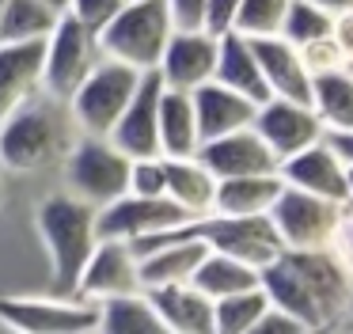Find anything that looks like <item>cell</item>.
<instances>
[{
	"instance_id": "25",
	"label": "cell",
	"mask_w": 353,
	"mask_h": 334,
	"mask_svg": "<svg viewBox=\"0 0 353 334\" xmlns=\"http://www.w3.org/2000/svg\"><path fill=\"white\" fill-rule=\"evenodd\" d=\"M281 175H247V179L216 182L213 217H270L277 194H281Z\"/></svg>"
},
{
	"instance_id": "40",
	"label": "cell",
	"mask_w": 353,
	"mask_h": 334,
	"mask_svg": "<svg viewBox=\"0 0 353 334\" xmlns=\"http://www.w3.org/2000/svg\"><path fill=\"white\" fill-rule=\"evenodd\" d=\"M247 334H307V331H304L300 323H292L289 315H281V311L270 308L266 315H262V319H259V323H254Z\"/></svg>"
},
{
	"instance_id": "44",
	"label": "cell",
	"mask_w": 353,
	"mask_h": 334,
	"mask_svg": "<svg viewBox=\"0 0 353 334\" xmlns=\"http://www.w3.org/2000/svg\"><path fill=\"white\" fill-rule=\"evenodd\" d=\"M42 4H46V8H54L57 15H65V8H69V0H42Z\"/></svg>"
},
{
	"instance_id": "31",
	"label": "cell",
	"mask_w": 353,
	"mask_h": 334,
	"mask_svg": "<svg viewBox=\"0 0 353 334\" xmlns=\"http://www.w3.org/2000/svg\"><path fill=\"white\" fill-rule=\"evenodd\" d=\"M285 8H289V0H239L236 30H232V35H236V38H247V42L281 38Z\"/></svg>"
},
{
	"instance_id": "41",
	"label": "cell",
	"mask_w": 353,
	"mask_h": 334,
	"mask_svg": "<svg viewBox=\"0 0 353 334\" xmlns=\"http://www.w3.org/2000/svg\"><path fill=\"white\" fill-rule=\"evenodd\" d=\"M330 148L342 156V164H353V133H342V137H327Z\"/></svg>"
},
{
	"instance_id": "23",
	"label": "cell",
	"mask_w": 353,
	"mask_h": 334,
	"mask_svg": "<svg viewBox=\"0 0 353 334\" xmlns=\"http://www.w3.org/2000/svg\"><path fill=\"white\" fill-rule=\"evenodd\" d=\"M168 334H213V300L194 285H171L145 293Z\"/></svg>"
},
{
	"instance_id": "7",
	"label": "cell",
	"mask_w": 353,
	"mask_h": 334,
	"mask_svg": "<svg viewBox=\"0 0 353 334\" xmlns=\"http://www.w3.org/2000/svg\"><path fill=\"white\" fill-rule=\"evenodd\" d=\"M99 61H103L99 38L88 27H80L77 19L61 15L57 27L50 30V38L42 42V95L69 103L72 91L88 80V72Z\"/></svg>"
},
{
	"instance_id": "30",
	"label": "cell",
	"mask_w": 353,
	"mask_h": 334,
	"mask_svg": "<svg viewBox=\"0 0 353 334\" xmlns=\"http://www.w3.org/2000/svg\"><path fill=\"white\" fill-rule=\"evenodd\" d=\"M266 311H270V304L262 296V288L224 296V300L213 304V334H247Z\"/></svg>"
},
{
	"instance_id": "5",
	"label": "cell",
	"mask_w": 353,
	"mask_h": 334,
	"mask_svg": "<svg viewBox=\"0 0 353 334\" xmlns=\"http://www.w3.org/2000/svg\"><path fill=\"white\" fill-rule=\"evenodd\" d=\"M130 156L114 148L103 137H77V144L69 148V156L61 159L65 167V194H72L77 202L92 205L95 213L103 205L118 202L130 194Z\"/></svg>"
},
{
	"instance_id": "15",
	"label": "cell",
	"mask_w": 353,
	"mask_h": 334,
	"mask_svg": "<svg viewBox=\"0 0 353 334\" xmlns=\"http://www.w3.org/2000/svg\"><path fill=\"white\" fill-rule=\"evenodd\" d=\"M160 95H163L160 72H145V76H141V84H137V91H133V99H130V106L122 110L118 126L110 129V137H107L122 156H130V159L160 156V137H156Z\"/></svg>"
},
{
	"instance_id": "32",
	"label": "cell",
	"mask_w": 353,
	"mask_h": 334,
	"mask_svg": "<svg viewBox=\"0 0 353 334\" xmlns=\"http://www.w3.org/2000/svg\"><path fill=\"white\" fill-rule=\"evenodd\" d=\"M330 23H334V15H327L319 4H312V0H289L281 38L289 46H296V50H304V46L319 42V38H330Z\"/></svg>"
},
{
	"instance_id": "46",
	"label": "cell",
	"mask_w": 353,
	"mask_h": 334,
	"mask_svg": "<svg viewBox=\"0 0 353 334\" xmlns=\"http://www.w3.org/2000/svg\"><path fill=\"white\" fill-rule=\"evenodd\" d=\"M345 323H353V296H350V311H345Z\"/></svg>"
},
{
	"instance_id": "29",
	"label": "cell",
	"mask_w": 353,
	"mask_h": 334,
	"mask_svg": "<svg viewBox=\"0 0 353 334\" xmlns=\"http://www.w3.org/2000/svg\"><path fill=\"white\" fill-rule=\"evenodd\" d=\"M61 15L46 8L42 0H8L4 15H0V46H31L46 42L50 30L57 27Z\"/></svg>"
},
{
	"instance_id": "27",
	"label": "cell",
	"mask_w": 353,
	"mask_h": 334,
	"mask_svg": "<svg viewBox=\"0 0 353 334\" xmlns=\"http://www.w3.org/2000/svg\"><path fill=\"white\" fill-rule=\"evenodd\" d=\"M95 334H168L145 293L95 304Z\"/></svg>"
},
{
	"instance_id": "1",
	"label": "cell",
	"mask_w": 353,
	"mask_h": 334,
	"mask_svg": "<svg viewBox=\"0 0 353 334\" xmlns=\"http://www.w3.org/2000/svg\"><path fill=\"white\" fill-rule=\"evenodd\" d=\"M266 304L304 331H330L345 323L353 296V273L334 250H281L259 273Z\"/></svg>"
},
{
	"instance_id": "6",
	"label": "cell",
	"mask_w": 353,
	"mask_h": 334,
	"mask_svg": "<svg viewBox=\"0 0 353 334\" xmlns=\"http://www.w3.org/2000/svg\"><path fill=\"white\" fill-rule=\"evenodd\" d=\"M141 76L145 72H133V68L103 57L99 65L88 72V80L72 91V99L65 103L69 114H72L77 133L80 137H103V141H107L110 129H114L118 118H122V110L130 106Z\"/></svg>"
},
{
	"instance_id": "48",
	"label": "cell",
	"mask_w": 353,
	"mask_h": 334,
	"mask_svg": "<svg viewBox=\"0 0 353 334\" xmlns=\"http://www.w3.org/2000/svg\"><path fill=\"white\" fill-rule=\"evenodd\" d=\"M307 334H327V331H307Z\"/></svg>"
},
{
	"instance_id": "16",
	"label": "cell",
	"mask_w": 353,
	"mask_h": 334,
	"mask_svg": "<svg viewBox=\"0 0 353 334\" xmlns=\"http://www.w3.org/2000/svg\"><path fill=\"white\" fill-rule=\"evenodd\" d=\"M198 159L216 182L224 179H247V175H277V156L262 144L254 129H239V133L216 137L198 148Z\"/></svg>"
},
{
	"instance_id": "2",
	"label": "cell",
	"mask_w": 353,
	"mask_h": 334,
	"mask_svg": "<svg viewBox=\"0 0 353 334\" xmlns=\"http://www.w3.org/2000/svg\"><path fill=\"white\" fill-rule=\"evenodd\" d=\"M77 126L65 103L50 95H31L19 110L0 121V171L34 175L57 167L77 144Z\"/></svg>"
},
{
	"instance_id": "3",
	"label": "cell",
	"mask_w": 353,
	"mask_h": 334,
	"mask_svg": "<svg viewBox=\"0 0 353 334\" xmlns=\"http://www.w3.org/2000/svg\"><path fill=\"white\" fill-rule=\"evenodd\" d=\"M34 224L50 255V296H77L80 273L99 247L95 209L72 194H50L34 213Z\"/></svg>"
},
{
	"instance_id": "39",
	"label": "cell",
	"mask_w": 353,
	"mask_h": 334,
	"mask_svg": "<svg viewBox=\"0 0 353 334\" xmlns=\"http://www.w3.org/2000/svg\"><path fill=\"white\" fill-rule=\"evenodd\" d=\"M330 250H334L338 262L353 273V209H345V217H342V224H338V235H334V243H330Z\"/></svg>"
},
{
	"instance_id": "36",
	"label": "cell",
	"mask_w": 353,
	"mask_h": 334,
	"mask_svg": "<svg viewBox=\"0 0 353 334\" xmlns=\"http://www.w3.org/2000/svg\"><path fill=\"white\" fill-rule=\"evenodd\" d=\"M300 57H304V68L312 72V80H315V76H327V72L345 68L342 65V53L334 50V42H330V38H319V42L304 46V50H300Z\"/></svg>"
},
{
	"instance_id": "35",
	"label": "cell",
	"mask_w": 353,
	"mask_h": 334,
	"mask_svg": "<svg viewBox=\"0 0 353 334\" xmlns=\"http://www.w3.org/2000/svg\"><path fill=\"white\" fill-rule=\"evenodd\" d=\"M236 12H239V0H205L201 30L213 38H228L236 30Z\"/></svg>"
},
{
	"instance_id": "34",
	"label": "cell",
	"mask_w": 353,
	"mask_h": 334,
	"mask_svg": "<svg viewBox=\"0 0 353 334\" xmlns=\"http://www.w3.org/2000/svg\"><path fill=\"white\" fill-rule=\"evenodd\" d=\"M130 194H137V197H163V156L133 159V164H130Z\"/></svg>"
},
{
	"instance_id": "18",
	"label": "cell",
	"mask_w": 353,
	"mask_h": 334,
	"mask_svg": "<svg viewBox=\"0 0 353 334\" xmlns=\"http://www.w3.org/2000/svg\"><path fill=\"white\" fill-rule=\"evenodd\" d=\"M251 50L259 57L270 99L312 106V72L304 68V57H300L296 46H289L285 38H262V42H251Z\"/></svg>"
},
{
	"instance_id": "24",
	"label": "cell",
	"mask_w": 353,
	"mask_h": 334,
	"mask_svg": "<svg viewBox=\"0 0 353 334\" xmlns=\"http://www.w3.org/2000/svg\"><path fill=\"white\" fill-rule=\"evenodd\" d=\"M213 80L221 84V88L236 91V95L251 99L254 106H262L270 99L266 91V80H262V68H259V57H254L251 42L247 38H221V53H216V72Z\"/></svg>"
},
{
	"instance_id": "10",
	"label": "cell",
	"mask_w": 353,
	"mask_h": 334,
	"mask_svg": "<svg viewBox=\"0 0 353 334\" xmlns=\"http://www.w3.org/2000/svg\"><path fill=\"white\" fill-rule=\"evenodd\" d=\"M201 239L213 255L236 258V262L251 266L254 273H262L285 250L270 217H205Z\"/></svg>"
},
{
	"instance_id": "4",
	"label": "cell",
	"mask_w": 353,
	"mask_h": 334,
	"mask_svg": "<svg viewBox=\"0 0 353 334\" xmlns=\"http://www.w3.org/2000/svg\"><path fill=\"white\" fill-rule=\"evenodd\" d=\"M171 35H175V23L163 0H125L118 19H110V27L99 35V50L103 57L133 72H156Z\"/></svg>"
},
{
	"instance_id": "42",
	"label": "cell",
	"mask_w": 353,
	"mask_h": 334,
	"mask_svg": "<svg viewBox=\"0 0 353 334\" xmlns=\"http://www.w3.org/2000/svg\"><path fill=\"white\" fill-rule=\"evenodd\" d=\"M312 4H319L327 15H342V12H353V0H312Z\"/></svg>"
},
{
	"instance_id": "38",
	"label": "cell",
	"mask_w": 353,
	"mask_h": 334,
	"mask_svg": "<svg viewBox=\"0 0 353 334\" xmlns=\"http://www.w3.org/2000/svg\"><path fill=\"white\" fill-rule=\"evenodd\" d=\"M330 42L342 53V65L353 68V12L334 15V23H330Z\"/></svg>"
},
{
	"instance_id": "28",
	"label": "cell",
	"mask_w": 353,
	"mask_h": 334,
	"mask_svg": "<svg viewBox=\"0 0 353 334\" xmlns=\"http://www.w3.org/2000/svg\"><path fill=\"white\" fill-rule=\"evenodd\" d=\"M190 285L216 304V300H224V296H239V293L259 288V273H254L251 266L236 262V258H224V255H213V250H209L198 262V270H194Z\"/></svg>"
},
{
	"instance_id": "43",
	"label": "cell",
	"mask_w": 353,
	"mask_h": 334,
	"mask_svg": "<svg viewBox=\"0 0 353 334\" xmlns=\"http://www.w3.org/2000/svg\"><path fill=\"white\" fill-rule=\"evenodd\" d=\"M345 209H353V164H345Z\"/></svg>"
},
{
	"instance_id": "17",
	"label": "cell",
	"mask_w": 353,
	"mask_h": 334,
	"mask_svg": "<svg viewBox=\"0 0 353 334\" xmlns=\"http://www.w3.org/2000/svg\"><path fill=\"white\" fill-rule=\"evenodd\" d=\"M281 182L289 190H300V194H312V197H323V202H334V205H345V164L330 141H315L312 148L296 152L292 159H285L277 167Z\"/></svg>"
},
{
	"instance_id": "19",
	"label": "cell",
	"mask_w": 353,
	"mask_h": 334,
	"mask_svg": "<svg viewBox=\"0 0 353 334\" xmlns=\"http://www.w3.org/2000/svg\"><path fill=\"white\" fill-rule=\"evenodd\" d=\"M190 103H194V118H198L201 144L216 141V137H228V133H239V129H251L254 110H259L251 99L221 88L216 80L198 88V91H190Z\"/></svg>"
},
{
	"instance_id": "33",
	"label": "cell",
	"mask_w": 353,
	"mask_h": 334,
	"mask_svg": "<svg viewBox=\"0 0 353 334\" xmlns=\"http://www.w3.org/2000/svg\"><path fill=\"white\" fill-rule=\"evenodd\" d=\"M125 8V0H69L65 15L77 19L80 27H88L95 38L110 27V19H118V12Z\"/></svg>"
},
{
	"instance_id": "9",
	"label": "cell",
	"mask_w": 353,
	"mask_h": 334,
	"mask_svg": "<svg viewBox=\"0 0 353 334\" xmlns=\"http://www.w3.org/2000/svg\"><path fill=\"white\" fill-rule=\"evenodd\" d=\"M0 326L12 334H95V304L80 296H0Z\"/></svg>"
},
{
	"instance_id": "45",
	"label": "cell",
	"mask_w": 353,
	"mask_h": 334,
	"mask_svg": "<svg viewBox=\"0 0 353 334\" xmlns=\"http://www.w3.org/2000/svg\"><path fill=\"white\" fill-rule=\"evenodd\" d=\"M327 334H353V326H350V323H338V326H330Z\"/></svg>"
},
{
	"instance_id": "21",
	"label": "cell",
	"mask_w": 353,
	"mask_h": 334,
	"mask_svg": "<svg viewBox=\"0 0 353 334\" xmlns=\"http://www.w3.org/2000/svg\"><path fill=\"white\" fill-rule=\"evenodd\" d=\"M42 91V42L0 46V121Z\"/></svg>"
},
{
	"instance_id": "37",
	"label": "cell",
	"mask_w": 353,
	"mask_h": 334,
	"mask_svg": "<svg viewBox=\"0 0 353 334\" xmlns=\"http://www.w3.org/2000/svg\"><path fill=\"white\" fill-rule=\"evenodd\" d=\"M171 12L175 30H201V12H205V0H163Z\"/></svg>"
},
{
	"instance_id": "20",
	"label": "cell",
	"mask_w": 353,
	"mask_h": 334,
	"mask_svg": "<svg viewBox=\"0 0 353 334\" xmlns=\"http://www.w3.org/2000/svg\"><path fill=\"white\" fill-rule=\"evenodd\" d=\"M163 197L175 202L190 220L213 217L216 179L201 167L198 156L190 159H163Z\"/></svg>"
},
{
	"instance_id": "26",
	"label": "cell",
	"mask_w": 353,
	"mask_h": 334,
	"mask_svg": "<svg viewBox=\"0 0 353 334\" xmlns=\"http://www.w3.org/2000/svg\"><path fill=\"white\" fill-rule=\"evenodd\" d=\"M312 110L327 137L353 133V68L315 76L312 80Z\"/></svg>"
},
{
	"instance_id": "13",
	"label": "cell",
	"mask_w": 353,
	"mask_h": 334,
	"mask_svg": "<svg viewBox=\"0 0 353 334\" xmlns=\"http://www.w3.org/2000/svg\"><path fill=\"white\" fill-rule=\"evenodd\" d=\"M133 293H145L133 247L118 239H99V247L92 250V258H88L84 273L77 281V296L88 304H103V300L133 296Z\"/></svg>"
},
{
	"instance_id": "50",
	"label": "cell",
	"mask_w": 353,
	"mask_h": 334,
	"mask_svg": "<svg viewBox=\"0 0 353 334\" xmlns=\"http://www.w3.org/2000/svg\"><path fill=\"white\" fill-rule=\"evenodd\" d=\"M350 326H353V323H350Z\"/></svg>"
},
{
	"instance_id": "12",
	"label": "cell",
	"mask_w": 353,
	"mask_h": 334,
	"mask_svg": "<svg viewBox=\"0 0 353 334\" xmlns=\"http://www.w3.org/2000/svg\"><path fill=\"white\" fill-rule=\"evenodd\" d=\"M251 129L277 156V164H285V159H292L296 152L312 148L315 141L327 137L312 106L307 103H289V99H266V103L254 110Z\"/></svg>"
},
{
	"instance_id": "11",
	"label": "cell",
	"mask_w": 353,
	"mask_h": 334,
	"mask_svg": "<svg viewBox=\"0 0 353 334\" xmlns=\"http://www.w3.org/2000/svg\"><path fill=\"white\" fill-rule=\"evenodd\" d=\"M179 224H190L183 209L168 197H137V194H125L118 202L103 205L95 213V232L99 239H118V243H137L145 235H156V232H168V228H179Z\"/></svg>"
},
{
	"instance_id": "47",
	"label": "cell",
	"mask_w": 353,
	"mask_h": 334,
	"mask_svg": "<svg viewBox=\"0 0 353 334\" xmlns=\"http://www.w3.org/2000/svg\"><path fill=\"white\" fill-rule=\"evenodd\" d=\"M4 8H8V0H0V15H4Z\"/></svg>"
},
{
	"instance_id": "14",
	"label": "cell",
	"mask_w": 353,
	"mask_h": 334,
	"mask_svg": "<svg viewBox=\"0 0 353 334\" xmlns=\"http://www.w3.org/2000/svg\"><path fill=\"white\" fill-rule=\"evenodd\" d=\"M216 53H221V38L205 35V30H175L156 72H160L163 88L190 95V91L213 84Z\"/></svg>"
},
{
	"instance_id": "22",
	"label": "cell",
	"mask_w": 353,
	"mask_h": 334,
	"mask_svg": "<svg viewBox=\"0 0 353 334\" xmlns=\"http://www.w3.org/2000/svg\"><path fill=\"white\" fill-rule=\"evenodd\" d=\"M156 137H160V156L163 159H190V156H198L201 137H198L194 103H190L186 91L163 88L160 114H156Z\"/></svg>"
},
{
	"instance_id": "49",
	"label": "cell",
	"mask_w": 353,
	"mask_h": 334,
	"mask_svg": "<svg viewBox=\"0 0 353 334\" xmlns=\"http://www.w3.org/2000/svg\"><path fill=\"white\" fill-rule=\"evenodd\" d=\"M0 194H4V179H0Z\"/></svg>"
},
{
	"instance_id": "8",
	"label": "cell",
	"mask_w": 353,
	"mask_h": 334,
	"mask_svg": "<svg viewBox=\"0 0 353 334\" xmlns=\"http://www.w3.org/2000/svg\"><path fill=\"white\" fill-rule=\"evenodd\" d=\"M342 217L345 205L323 202V197L300 194V190L289 186H281L274 209H270V224L281 235L285 250H330Z\"/></svg>"
}]
</instances>
